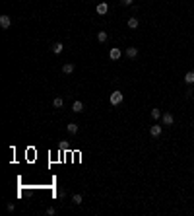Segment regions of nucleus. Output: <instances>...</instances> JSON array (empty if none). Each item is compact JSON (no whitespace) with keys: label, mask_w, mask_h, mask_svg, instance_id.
Returning a JSON list of instances; mask_svg holds the SVG:
<instances>
[{"label":"nucleus","mask_w":194,"mask_h":216,"mask_svg":"<svg viewBox=\"0 0 194 216\" xmlns=\"http://www.w3.org/2000/svg\"><path fill=\"white\" fill-rule=\"evenodd\" d=\"M122 99H124V95L120 94L119 90H115V92L111 94V103H113V105H119V103H122Z\"/></svg>","instance_id":"1"},{"label":"nucleus","mask_w":194,"mask_h":216,"mask_svg":"<svg viewBox=\"0 0 194 216\" xmlns=\"http://www.w3.org/2000/svg\"><path fill=\"white\" fill-rule=\"evenodd\" d=\"M95 10H97V14H99V16H105L107 12H109V4H107V2H99Z\"/></svg>","instance_id":"2"},{"label":"nucleus","mask_w":194,"mask_h":216,"mask_svg":"<svg viewBox=\"0 0 194 216\" xmlns=\"http://www.w3.org/2000/svg\"><path fill=\"white\" fill-rule=\"evenodd\" d=\"M10 25H12V20H10V16H0V27H2V29H8Z\"/></svg>","instance_id":"3"},{"label":"nucleus","mask_w":194,"mask_h":216,"mask_svg":"<svg viewBox=\"0 0 194 216\" xmlns=\"http://www.w3.org/2000/svg\"><path fill=\"white\" fill-rule=\"evenodd\" d=\"M149 134L157 138V136L161 134V127H159V125H152V129H149Z\"/></svg>","instance_id":"4"},{"label":"nucleus","mask_w":194,"mask_h":216,"mask_svg":"<svg viewBox=\"0 0 194 216\" xmlns=\"http://www.w3.org/2000/svg\"><path fill=\"white\" fill-rule=\"evenodd\" d=\"M109 56H111V61H119L120 59V49H111V53H109Z\"/></svg>","instance_id":"5"},{"label":"nucleus","mask_w":194,"mask_h":216,"mask_svg":"<svg viewBox=\"0 0 194 216\" xmlns=\"http://www.w3.org/2000/svg\"><path fill=\"white\" fill-rule=\"evenodd\" d=\"M72 111L74 113H82L83 111V103L82 101H74V103H72Z\"/></svg>","instance_id":"6"},{"label":"nucleus","mask_w":194,"mask_h":216,"mask_svg":"<svg viewBox=\"0 0 194 216\" xmlns=\"http://www.w3.org/2000/svg\"><path fill=\"white\" fill-rule=\"evenodd\" d=\"M62 51H64V45H62V43H55V45H52V53H55V55H60Z\"/></svg>","instance_id":"7"},{"label":"nucleus","mask_w":194,"mask_h":216,"mask_svg":"<svg viewBox=\"0 0 194 216\" xmlns=\"http://www.w3.org/2000/svg\"><path fill=\"white\" fill-rule=\"evenodd\" d=\"M163 123H165V125H173V123H175V119H173V115L171 113H165V115H163Z\"/></svg>","instance_id":"8"},{"label":"nucleus","mask_w":194,"mask_h":216,"mask_svg":"<svg viewBox=\"0 0 194 216\" xmlns=\"http://www.w3.org/2000/svg\"><path fill=\"white\" fill-rule=\"evenodd\" d=\"M136 55H138V49H136V47H128V49H126V56L136 59Z\"/></svg>","instance_id":"9"},{"label":"nucleus","mask_w":194,"mask_h":216,"mask_svg":"<svg viewBox=\"0 0 194 216\" xmlns=\"http://www.w3.org/2000/svg\"><path fill=\"white\" fill-rule=\"evenodd\" d=\"M62 72H64V74H72V72H74V64H72V62L64 64L62 66Z\"/></svg>","instance_id":"10"},{"label":"nucleus","mask_w":194,"mask_h":216,"mask_svg":"<svg viewBox=\"0 0 194 216\" xmlns=\"http://www.w3.org/2000/svg\"><path fill=\"white\" fill-rule=\"evenodd\" d=\"M62 105H64V99H62V98H55V99H52V107L60 109Z\"/></svg>","instance_id":"11"},{"label":"nucleus","mask_w":194,"mask_h":216,"mask_svg":"<svg viewBox=\"0 0 194 216\" xmlns=\"http://www.w3.org/2000/svg\"><path fill=\"white\" fill-rule=\"evenodd\" d=\"M185 82H186V84H194V72L192 70L185 74Z\"/></svg>","instance_id":"12"},{"label":"nucleus","mask_w":194,"mask_h":216,"mask_svg":"<svg viewBox=\"0 0 194 216\" xmlns=\"http://www.w3.org/2000/svg\"><path fill=\"white\" fill-rule=\"evenodd\" d=\"M66 129H68L70 134H76V132H78V125H76V123H70V125H68Z\"/></svg>","instance_id":"13"},{"label":"nucleus","mask_w":194,"mask_h":216,"mask_svg":"<svg viewBox=\"0 0 194 216\" xmlns=\"http://www.w3.org/2000/svg\"><path fill=\"white\" fill-rule=\"evenodd\" d=\"M128 27L130 29H136V27H138V20H136V18H130L128 20Z\"/></svg>","instance_id":"14"},{"label":"nucleus","mask_w":194,"mask_h":216,"mask_svg":"<svg viewBox=\"0 0 194 216\" xmlns=\"http://www.w3.org/2000/svg\"><path fill=\"white\" fill-rule=\"evenodd\" d=\"M97 39H99L101 43H105L107 41V33L105 31H99V33H97Z\"/></svg>","instance_id":"15"},{"label":"nucleus","mask_w":194,"mask_h":216,"mask_svg":"<svg viewBox=\"0 0 194 216\" xmlns=\"http://www.w3.org/2000/svg\"><path fill=\"white\" fill-rule=\"evenodd\" d=\"M72 201H74V204H82L83 199H82V195H78V193H76L74 197H72Z\"/></svg>","instance_id":"16"},{"label":"nucleus","mask_w":194,"mask_h":216,"mask_svg":"<svg viewBox=\"0 0 194 216\" xmlns=\"http://www.w3.org/2000/svg\"><path fill=\"white\" fill-rule=\"evenodd\" d=\"M152 117L153 119H159V117H161V111H159V109H152Z\"/></svg>","instance_id":"17"},{"label":"nucleus","mask_w":194,"mask_h":216,"mask_svg":"<svg viewBox=\"0 0 194 216\" xmlns=\"http://www.w3.org/2000/svg\"><path fill=\"white\" fill-rule=\"evenodd\" d=\"M132 2H134V0H120V4H124V6H130Z\"/></svg>","instance_id":"18"},{"label":"nucleus","mask_w":194,"mask_h":216,"mask_svg":"<svg viewBox=\"0 0 194 216\" xmlns=\"http://www.w3.org/2000/svg\"><path fill=\"white\" fill-rule=\"evenodd\" d=\"M47 214H49V216H52V214H56V210H55V208L51 207V208H49V210H47Z\"/></svg>","instance_id":"19"}]
</instances>
